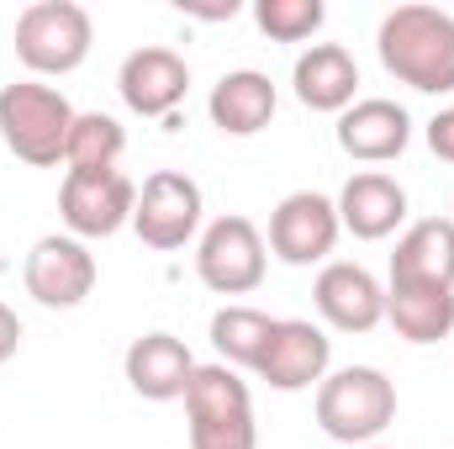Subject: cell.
I'll list each match as a JSON object with an SVG mask.
<instances>
[{"instance_id":"obj_1","label":"cell","mask_w":454,"mask_h":449,"mask_svg":"<svg viewBox=\"0 0 454 449\" xmlns=\"http://www.w3.org/2000/svg\"><path fill=\"white\" fill-rule=\"evenodd\" d=\"M375 53L391 80L418 96L454 91V16L439 5H396L375 32Z\"/></svg>"},{"instance_id":"obj_2","label":"cell","mask_w":454,"mask_h":449,"mask_svg":"<svg viewBox=\"0 0 454 449\" xmlns=\"http://www.w3.org/2000/svg\"><path fill=\"white\" fill-rule=\"evenodd\" d=\"M396 423V386L386 370L375 365H348L328 370L317 386V429L339 445H375L386 429Z\"/></svg>"},{"instance_id":"obj_3","label":"cell","mask_w":454,"mask_h":449,"mask_svg":"<svg viewBox=\"0 0 454 449\" xmlns=\"http://www.w3.org/2000/svg\"><path fill=\"white\" fill-rule=\"evenodd\" d=\"M74 116L80 112L69 106V96L43 80H16L0 91V138L32 169H53L64 159Z\"/></svg>"},{"instance_id":"obj_4","label":"cell","mask_w":454,"mask_h":449,"mask_svg":"<svg viewBox=\"0 0 454 449\" xmlns=\"http://www.w3.org/2000/svg\"><path fill=\"white\" fill-rule=\"evenodd\" d=\"M185 423H191V449H259L254 397L223 359L196 365L185 386Z\"/></svg>"},{"instance_id":"obj_5","label":"cell","mask_w":454,"mask_h":449,"mask_svg":"<svg viewBox=\"0 0 454 449\" xmlns=\"http://www.w3.org/2000/svg\"><path fill=\"white\" fill-rule=\"evenodd\" d=\"M96 27L74 0H37L16 16V59L32 75H74L90 59Z\"/></svg>"},{"instance_id":"obj_6","label":"cell","mask_w":454,"mask_h":449,"mask_svg":"<svg viewBox=\"0 0 454 449\" xmlns=\"http://www.w3.org/2000/svg\"><path fill=\"white\" fill-rule=\"evenodd\" d=\"M264 264H270L264 232L248 217H217L201 232V243H196V275L217 296H248V291H259Z\"/></svg>"},{"instance_id":"obj_7","label":"cell","mask_w":454,"mask_h":449,"mask_svg":"<svg viewBox=\"0 0 454 449\" xmlns=\"http://www.w3.org/2000/svg\"><path fill=\"white\" fill-rule=\"evenodd\" d=\"M137 207V185L121 169H69L59 185V217L69 227V238H112L132 223Z\"/></svg>"},{"instance_id":"obj_8","label":"cell","mask_w":454,"mask_h":449,"mask_svg":"<svg viewBox=\"0 0 454 449\" xmlns=\"http://www.w3.org/2000/svg\"><path fill=\"white\" fill-rule=\"evenodd\" d=\"M201 185L180 169H153L137 191V207H132V232L169 254V248H185L196 232H201Z\"/></svg>"},{"instance_id":"obj_9","label":"cell","mask_w":454,"mask_h":449,"mask_svg":"<svg viewBox=\"0 0 454 449\" xmlns=\"http://www.w3.org/2000/svg\"><path fill=\"white\" fill-rule=\"evenodd\" d=\"M21 280H27V296L37 307L69 312L96 291V254L69 232H48V238L32 243V254L21 264Z\"/></svg>"},{"instance_id":"obj_10","label":"cell","mask_w":454,"mask_h":449,"mask_svg":"<svg viewBox=\"0 0 454 449\" xmlns=\"http://www.w3.org/2000/svg\"><path fill=\"white\" fill-rule=\"evenodd\" d=\"M339 207L317 191H291L275 212H270V254L280 264H328V254L339 248Z\"/></svg>"},{"instance_id":"obj_11","label":"cell","mask_w":454,"mask_h":449,"mask_svg":"<svg viewBox=\"0 0 454 449\" xmlns=\"http://www.w3.org/2000/svg\"><path fill=\"white\" fill-rule=\"evenodd\" d=\"M333 365V338L323 334L317 323L307 318H275L270 343L254 365L259 381H270V391H307V386H323Z\"/></svg>"},{"instance_id":"obj_12","label":"cell","mask_w":454,"mask_h":449,"mask_svg":"<svg viewBox=\"0 0 454 449\" xmlns=\"http://www.w3.org/2000/svg\"><path fill=\"white\" fill-rule=\"evenodd\" d=\"M312 302H317V318L339 334H375L386 323V286L354 259H328L317 270Z\"/></svg>"},{"instance_id":"obj_13","label":"cell","mask_w":454,"mask_h":449,"mask_svg":"<svg viewBox=\"0 0 454 449\" xmlns=\"http://www.w3.org/2000/svg\"><path fill=\"white\" fill-rule=\"evenodd\" d=\"M116 91L127 101V112L137 116H169L185 91H191V64L175 53V48H132L116 69Z\"/></svg>"},{"instance_id":"obj_14","label":"cell","mask_w":454,"mask_h":449,"mask_svg":"<svg viewBox=\"0 0 454 449\" xmlns=\"http://www.w3.org/2000/svg\"><path fill=\"white\" fill-rule=\"evenodd\" d=\"M333 138H339L343 154L359 159V164H391L412 143V116H407V106H396L386 96H364V101H354L339 116Z\"/></svg>"},{"instance_id":"obj_15","label":"cell","mask_w":454,"mask_h":449,"mask_svg":"<svg viewBox=\"0 0 454 449\" xmlns=\"http://www.w3.org/2000/svg\"><path fill=\"white\" fill-rule=\"evenodd\" d=\"M121 370H127V386L143 402H185V386L196 375V354L175 334H143L127 343Z\"/></svg>"},{"instance_id":"obj_16","label":"cell","mask_w":454,"mask_h":449,"mask_svg":"<svg viewBox=\"0 0 454 449\" xmlns=\"http://www.w3.org/2000/svg\"><path fill=\"white\" fill-rule=\"evenodd\" d=\"M333 207H339L343 232H354V238H364V243H380V238H391L396 227L407 223V191H402V180H391L386 169H359V175H348Z\"/></svg>"},{"instance_id":"obj_17","label":"cell","mask_w":454,"mask_h":449,"mask_svg":"<svg viewBox=\"0 0 454 449\" xmlns=\"http://www.w3.org/2000/svg\"><path fill=\"white\" fill-rule=\"evenodd\" d=\"M291 91L307 112H333L343 116L359 101V64L343 43H312L296 69H291Z\"/></svg>"},{"instance_id":"obj_18","label":"cell","mask_w":454,"mask_h":449,"mask_svg":"<svg viewBox=\"0 0 454 449\" xmlns=\"http://www.w3.org/2000/svg\"><path fill=\"white\" fill-rule=\"evenodd\" d=\"M275 106H280L275 80L259 75V69H232V75H223V80L212 85V96H207L212 127L227 132V138H254V132H264V127L275 122Z\"/></svg>"},{"instance_id":"obj_19","label":"cell","mask_w":454,"mask_h":449,"mask_svg":"<svg viewBox=\"0 0 454 449\" xmlns=\"http://www.w3.org/2000/svg\"><path fill=\"white\" fill-rule=\"evenodd\" d=\"M386 323L418 349L439 343L454 334V291L418 286V280H386Z\"/></svg>"},{"instance_id":"obj_20","label":"cell","mask_w":454,"mask_h":449,"mask_svg":"<svg viewBox=\"0 0 454 449\" xmlns=\"http://www.w3.org/2000/svg\"><path fill=\"white\" fill-rule=\"evenodd\" d=\"M391 280L450 286L454 291V223L450 217H423V223H412L402 238H396Z\"/></svg>"},{"instance_id":"obj_21","label":"cell","mask_w":454,"mask_h":449,"mask_svg":"<svg viewBox=\"0 0 454 449\" xmlns=\"http://www.w3.org/2000/svg\"><path fill=\"white\" fill-rule=\"evenodd\" d=\"M270 328H275L270 312L232 302L223 312H212V349H217V359L232 365V370H254L259 354H264V343H270Z\"/></svg>"},{"instance_id":"obj_22","label":"cell","mask_w":454,"mask_h":449,"mask_svg":"<svg viewBox=\"0 0 454 449\" xmlns=\"http://www.w3.org/2000/svg\"><path fill=\"white\" fill-rule=\"evenodd\" d=\"M121 148H127V132H121V122H116V116L80 112V116H74V127H69L64 164H69V169H116Z\"/></svg>"},{"instance_id":"obj_23","label":"cell","mask_w":454,"mask_h":449,"mask_svg":"<svg viewBox=\"0 0 454 449\" xmlns=\"http://www.w3.org/2000/svg\"><path fill=\"white\" fill-rule=\"evenodd\" d=\"M254 21L275 43H307L323 32L328 5L323 0H254Z\"/></svg>"},{"instance_id":"obj_24","label":"cell","mask_w":454,"mask_h":449,"mask_svg":"<svg viewBox=\"0 0 454 449\" xmlns=\"http://www.w3.org/2000/svg\"><path fill=\"white\" fill-rule=\"evenodd\" d=\"M423 138H428V148H434V154H439L444 164H454V106H444V112L428 116Z\"/></svg>"},{"instance_id":"obj_25","label":"cell","mask_w":454,"mask_h":449,"mask_svg":"<svg viewBox=\"0 0 454 449\" xmlns=\"http://www.w3.org/2000/svg\"><path fill=\"white\" fill-rule=\"evenodd\" d=\"M16 349H21V318H16V312L0 302V365H5Z\"/></svg>"},{"instance_id":"obj_26","label":"cell","mask_w":454,"mask_h":449,"mask_svg":"<svg viewBox=\"0 0 454 449\" xmlns=\"http://www.w3.org/2000/svg\"><path fill=\"white\" fill-rule=\"evenodd\" d=\"M185 16H207V21H232L238 16V0H223V5H196V0H180Z\"/></svg>"},{"instance_id":"obj_27","label":"cell","mask_w":454,"mask_h":449,"mask_svg":"<svg viewBox=\"0 0 454 449\" xmlns=\"http://www.w3.org/2000/svg\"><path fill=\"white\" fill-rule=\"evenodd\" d=\"M364 449H386V445H364Z\"/></svg>"}]
</instances>
